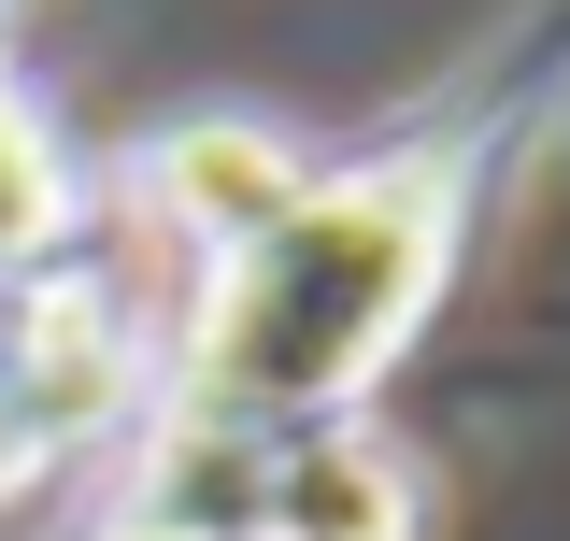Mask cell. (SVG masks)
I'll return each instance as SVG.
<instances>
[{"mask_svg": "<svg viewBox=\"0 0 570 541\" xmlns=\"http://www.w3.org/2000/svg\"><path fill=\"white\" fill-rule=\"evenodd\" d=\"M243 541H428V456L385 427V413H343V427L257 442Z\"/></svg>", "mask_w": 570, "mask_h": 541, "instance_id": "3", "label": "cell"}, {"mask_svg": "<svg viewBox=\"0 0 570 541\" xmlns=\"http://www.w3.org/2000/svg\"><path fill=\"white\" fill-rule=\"evenodd\" d=\"M0 29H14V0H0Z\"/></svg>", "mask_w": 570, "mask_h": 541, "instance_id": "6", "label": "cell"}, {"mask_svg": "<svg viewBox=\"0 0 570 541\" xmlns=\"http://www.w3.org/2000/svg\"><path fill=\"white\" fill-rule=\"evenodd\" d=\"M86 541H214V528H186V513H157V499H115Z\"/></svg>", "mask_w": 570, "mask_h": 541, "instance_id": "5", "label": "cell"}, {"mask_svg": "<svg viewBox=\"0 0 570 541\" xmlns=\"http://www.w3.org/2000/svg\"><path fill=\"white\" fill-rule=\"evenodd\" d=\"M115 228V200H100V157L58 129V100L29 86V71L0 58V285H29V270L86 257Z\"/></svg>", "mask_w": 570, "mask_h": 541, "instance_id": "4", "label": "cell"}, {"mask_svg": "<svg viewBox=\"0 0 570 541\" xmlns=\"http://www.w3.org/2000/svg\"><path fill=\"white\" fill-rule=\"evenodd\" d=\"M299 186H314V142L285 129V115H243V100L171 115V129H142L129 157L100 171L115 228H142V243L171 257V285H186V270H214L228 243H257Z\"/></svg>", "mask_w": 570, "mask_h": 541, "instance_id": "2", "label": "cell"}, {"mask_svg": "<svg viewBox=\"0 0 570 541\" xmlns=\"http://www.w3.org/2000/svg\"><path fill=\"white\" fill-rule=\"evenodd\" d=\"M570 142V0L513 14L499 58L471 86L414 100L400 129H371L356 157H314V186L228 243L214 270L171 285V342H157V413L186 442H299L371 413V385L442 328L471 243L499 200L528 186V157Z\"/></svg>", "mask_w": 570, "mask_h": 541, "instance_id": "1", "label": "cell"}]
</instances>
